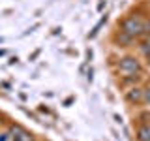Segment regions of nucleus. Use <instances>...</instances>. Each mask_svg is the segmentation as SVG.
Returning a JSON list of instances; mask_svg holds the SVG:
<instances>
[{
    "label": "nucleus",
    "instance_id": "nucleus-1",
    "mask_svg": "<svg viewBox=\"0 0 150 141\" xmlns=\"http://www.w3.org/2000/svg\"><path fill=\"white\" fill-rule=\"evenodd\" d=\"M120 30L133 36L135 40H141V38L148 36V17L141 11L129 13L120 21Z\"/></svg>",
    "mask_w": 150,
    "mask_h": 141
},
{
    "label": "nucleus",
    "instance_id": "nucleus-2",
    "mask_svg": "<svg viewBox=\"0 0 150 141\" xmlns=\"http://www.w3.org/2000/svg\"><path fill=\"white\" fill-rule=\"evenodd\" d=\"M116 72H118L122 77H128V75H141L143 73V64L137 56H131V55H126L122 56L116 64Z\"/></svg>",
    "mask_w": 150,
    "mask_h": 141
},
{
    "label": "nucleus",
    "instance_id": "nucleus-3",
    "mask_svg": "<svg viewBox=\"0 0 150 141\" xmlns=\"http://www.w3.org/2000/svg\"><path fill=\"white\" fill-rule=\"evenodd\" d=\"M124 98L129 105H141L143 103V87L139 85H131L124 90Z\"/></svg>",
    "mask_w": 150,
    "mask_h": 141
},
{
    "label": "nucleus",
    "instance_id": "nucleus-4",
    "mask_svg": "<svg viewBox=\"0 0 150 141\" xmlns=\"http://www.w3.org/2000/svg\"><path fill=\"white\" fill-rule=\"evenodd\" d=\"M9 134H11V141H36V137L30 134L26 128L19 124H11L9 126Z\"/></svg>",
    "mask_w": 150,
    "mask_h": 141
},
{
    "label": "nucleus",
    "instance_id": "nucleus-5",
    "mask_svg": "<svg viewBox=\"0 0 150 141\" xmlns=\"http://www.w3.org/2000/svg\"><path fill=\"white\" fill-rule=\"evenodd\" d=\"M112 40H115V43L118 45V47H131L135 43V38L133 36H129V34H126L124 30H116L115 32V38H112Z\"/></svg>",
    "mask_w": 150,
    "mask_h": 141
},
{
    "label": "nucleus",
    "instance_id": "nucleus-6",
    "mask_svg": "<svg viewBox=\"0 0 150 141\" xmlns=\"http://www.w3.org/2000/svg\"><path fill=\"white\" fill-rule=\"evenodd\" d=\"M137 141H150V124H141L137 128Z\"/></svg>",
    "mask_w": 150,
    "mask_h": 141
},
{
    "label": "nucleus",
    "instance_id": "nucleus-7",
    "mask_svg": "<svg viewBox=\"0 0 150 141\" xmlns=\"http://www.w3.org/2000/svg\"><path fill=\"white\" fill-rule=\"evenodd\" d=\"M143 103H148L150 105V87L143 88Z\"/></svg>",
    "mask_w": 150,
    "mask_h": 141
},
{
    "label": "nucleus",
    "instance_id": "nucleus-8",
    "mask_svg": "<svg viewBox=\"0 0 150 141\" xmlns=\"http://www.w3.org/2000/svg\"><path fill=\"white\" fill-rule=\"evenodd\" d=\"M0 141H11V134H9V130H2V132H0Z\"/></svg>",
    "mask_w": 150,
    "mask_h": 141
},
{
    "label": "nucleus",
    "instance_id": "nucleus-9",
    "mask_svg": "<svg viewBox=\"0 0 150 141\" xmlns=\"http://www.w3.org/2000/svg\"><path fill=\"white\" fill-rule=\"evenodd\" d=\"M148 36H150V19H148Z\"/></svg>",
    "mask_w": 150,
    "mask_h": 141
}]
</instances>
